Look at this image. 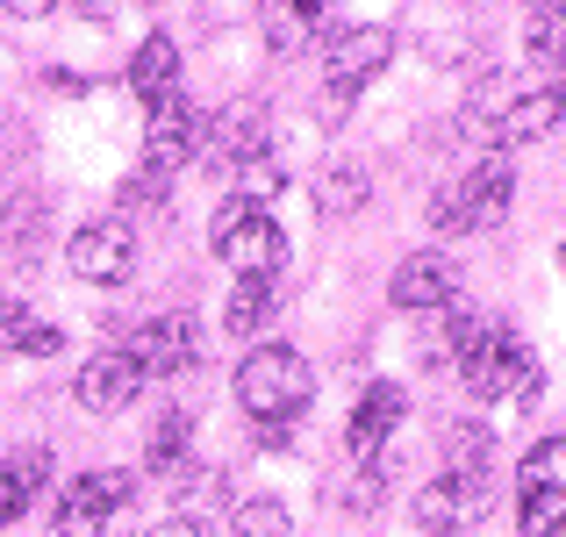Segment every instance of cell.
I'll return each instance as SVG.
<instances>
[{
  "instance_id": "34",
  "label": "cell",
  "mask_w": 566,
  "mask_h": 537,
  "mask_svg": "<svg viewBox=\"0 0 566 537\" xmlns=\"http://www.w3.org/2000/svg\"><path fill=\"white\" fill-rule=\"evenodd\" d=\"M57 0H8V14H22V22H36V14H51Z\"/></svg>"
},
{
  "instance_id": "21",
  "label": "cell",
  "mask_w": 566,
  "mask_h": 537,
  "mask_svg": "<svg viewBox=\"0 0 566 537\" xmlns=\"http://www.w3.org/2000/svg\"><path fill=\"white\" fill-rule=\"evenodd\" d=\"M524 51L538 57V65H566V0H538V8H531Z\"/></svg>"
},
{
  "instance_id": "5",
  "label": "cell",
  "mask_w": 566,
  "mask_h": 537,
  "mask_svg": "<svg viewBox=\"0 0 566 537\" xmlns=\"http://www.w3.org/2000/svg\"><path fill=\"white\" fill-rule=\"evenodd\" d=\"M201 129H208V115L193 108L187 94H172V101H158L151 108V123H144V172L151 179H166V172H180L193 151H201Z\"/></svg>"
},
{
  "instance_id": "6",
  "label": "cell",
  "mask_w": 566,
  "mask_h": 537,
  "mask_svg": "<svg viewBox=\"0 0 566 537\" xmlns=\"http://www.w3.org/2000/svg\"><path fill=\"white\" fill-rule=\"evenodd\" d=\"M481 509H488V481L481 473H444V481H430V487H416V530L423 537H452V530H467V524H481Z\"/></svg>"
},
{
  "instance_id": "20",
  "label": "cell",
  "mask_w": 566,
  "mask_h": 537,
  "mask_svg": "<svg viewBox=\"0 0 566 537\" xmlns=\"http://www.w3.org/2000/svg\"><path fill=\"white\" fill-rule=\"evenodd\" d=\"M366 193H374V179L352 166V158L323 166V179H316V208H323V215H359V208H366Z\"/></svg>"
},
{
  "instance_id": "27",
  "label": "cell",
  "mask_w": 566,
  "mask_h": 537,
  "mask_svg": "<svg viewBox=\"0 0 566 537\" xmlns=\"http://www.w3.org/2000/svg\"><path fill=\"white\" fill-rule=\"evenodd\" d=\"M524 487H553V495H566V438H538L524 452Z\"/></svg>"
},
{
  "instance_id": "23",
  "label": "cell",
  "mask_w": 566,
  "mask_h": 537,
  "mask_svg": "<svg viewBox=\"0 0 566 537\" xmlns=\"http://www.w3.org/2000/svg\"><path fill=\"white\" fill-rule=\"evenodd\" d=\"M230 530L237 537H287L294 524H287V502H273V495H244L230 509Z\"/></svg>"
},
{
  "instance_id": "16",
  "label": "cell",
  "mask_w": 566,
  "mask_h": 537,
  "mask_svg": "<svg viewBox=\"0 0 566 537\" xmlns=\"http://www.w3.org/2000/svg\"><path fill=\"white\" fill-rule=\"evenodd\" d=\"M323 22V0H259V36L273 57H294Z\"/></svg>"
},
{
  "instance_id": "33",
  "label": "cell",
  "mask_w": 566,
  "mask_h": 537,
  "mask_svg": "<svg viewBox=\"0 0 566 537\" xmlns=\"http://www.w3.org/2000/svg\"><path fill=\"white\" fill-rule=\"evenodd\" d=\"M144 537H201V524H187V516H166V524H151Z\"/></svg>"
},
{
  "instance_id": "11",
  "label": "cell",
  "mask_w": 566,
  "mask_h": 537,
  "mask_svg": "<svg viewBox=\"0 0 566 537\" xmlns=\"http://www.w3.org/2000/svg\"><path fill=\"white\" fill-rule=\"evenodd\" d=\"M201 151L216 166H244V158H265V101H230L222 115H208L201 129Z\"/></svg>"
},
{
  "instance_id": "35",
  "label": "cell",
  "mask_w": 566,
  "mask_h": 537,
  "mask_svg": "<svg viewBox=\"0 0 566 537\" xmlns=\"http://www.w3.org/2000/svg\"><path fill=\"white\" fill-rule=\"evenodd\" d=\"M72 8H80V14H101V8H108V0H72Z\"/></svg>"
},
{
  "instance_id": "8",
  "label": "cell",
  "mask_w": 566,
  "mask_h": 537,
  "mask_svg": "<svg viewBox=\"0 0 566 537\" xmlns=\"http://www.w3.org/2000/svg\"><path fill=\"white\" fill-rule=\"evenodd\" d=\"M129 265H137V236H129V222H86V230H72V273L94 280V287H123Z\"/></svg>"
},
{
  "instance_id": "24",
  "label": "cell",
  "mask_w": 566,
  "mask_h": 537,
  "mask_svg": "<svg viewBox=\"0 0 566 537\" xmlns=\"http://www.w3.org/2000/svg\"><path fill=\"white\" fill-rule=\"evenodd\" d=\"M488 452H495V430H488V423H467V415H459V423L444 430V459H452V473H481Z\"/></svg>"
},
{
  "instance_id": "2",
  "label": "cell",
  "mask_w": 566,
  "mask_h": 537,
  "mask_svg": "<svg viewBox=\"0 0 566 537\" xmlns=\"http://www.w3.org/2000/svg\"><path fill=\"white\" fill-rule=\"evenodd\" d=\"M237 401H244L251 423H302L308 401H316V372H308V358L294 345H259L244 351V366H237Z\"/></svg>"
},
{
  "instance_id": "36",
  "label": "cell",
  "mask_w": 566,
  "mask_h": 537,
  "mask_svg": "<svg viewBox=\"0 0 566 537\" xmlns=\"http://www.w3.org/2000/svg\"><path fill=\"white\" fill-rule=\"evenodd\" d=\"M0 14H8V0H0Z\"/></svg>"
},
{
  "instance_id": "7",
  "label": "cell",
  "mask_w": 566,
  "mask_h": 537,
  "mask_svg": "<svg viewBox=\"0 0 566 537\" xmlns=\"http://www.w3.org/2000/svg\"><path fill=\"white\" fill-rule=\"evenodd\" d=\"M401 415H409V394H401L395 380H374V387H366L359 409H352V423H345L352 466H380V459H387V438L401 430Z\"/></svg>"
},
{
  "instance_id": "25",
  "label": "cell",
  "mask_w": 566,
  "mask_h": 537,
  "mask_svg": "<svg viewBox=\"0 0 566 537\" xmlns=\"http://www.w3.org/2000/svg\"><path fill=\"white\" fill-rule=\"evenodd\" d=\"M524 537H566V495L553 487H524V516H516Z\"/></svg>"
},
{
  "instance_id": "10",
  "label": "cell",
  "mask_w": 566,
  "mask_h": 537,
  "mask_svg": "<svg viewBox=\"0 0 566 537\" xmlns=\"http://www.w3.org/2000/svg\"><path fill=\"white\" fill-rule=\"evenodd\" d=\"M387 294H395V308H416V316L452 308L459 302V265L444 259V251H409V259L395 265V280H387Z\"/></svg>"
},
{
  "instance_id": "30",
  "label": "cell",
  "mask_w": 566,
  "mask_h": 537,
  "mask_svg": "<svg viewBox=\"0 0 566 537\" xmlns=\"http://www.w3.org/2000/svg\"><path fill=\"white\" fill-rule=\"evenodd\" d=\"M352 108H359V86H323V123H352Z\"/></svg>"
},
{
  "instance_id": "18",
  "label": "cell",
  "mask_w": 566,
  "mask_h": 537,
  "mask_svg": "<svg viewBox=\"0 0 566 537\" xmlns=\"http://www.w3.org/2000/svg\"><path fill=\"white\" fill-rule=\"evenodd\" d=\"M0 351L51 358V351H65V330H57V323H43L29 302H0Z\"/></svg>"
},
{
  "instance_id": "17",
  "label": "cell",
  "mask_w": 566,
  "mask_h": 537,
  "mask_svg": "<svg viewBox=\"0 0 566 537\" xmlns=\"http://www.w3.org/2000/svg\"><path fill=\"white\" fill-rule=\"evenodd\" d=\"M108 495H101L94 473H72L65 495H57V516H51V537H101L108 530Z\"/></svg>"
},
{
  "instance_id": "4",
  "label": "cell",
  "mask_w": 566,
  "mask_h": 537,
  "mask_svg": "<svg viewBox=\"0 0 566 537\" xmlns=\"http://www.w3.org/2000/svg\"><path fill=\"white\" fill-rule=\"evenodd\" d=\"M208 244H216L222 265H237V280H273L287 265V230H280L273 208H251V201H222L216 222H208Z\"/></svg>"
},
{
  "instance_id": "12",
  "label": "cell",
  "mask_w": 566,
  "mask_h": 537,
  "mask_svg": "<svg viewBox=\"0 0 566 537\" xmlns=\"http://www.w3.org/2000/svg\"><path fill=\"white\" fill-rule=\"evenodd\" d=\"M395 57V36H387L380 22H366V29H337L331 43H323V72H331L337 86H366L374 72Z\"/></svg>"
},
{
  "instance_id": "32",
  "label": "cell",
  "mask_w": 566,
  "mask_h": 537,
  "mask_svg": "<svg viewBox=\"0 0 566 537\" xmlns=\"http://www.w3.org/2000/svg\"><path fill=\"white\" fill-rule=\"evenodd\" d=\"M251 430H259V452H287V444H294L287 423H251Z\"/></svg>"
},
{
  "instance_id": "1",
  "label": "cell",
  "mask_w": 566,
  "mask_h": 537,
  "mask_svg": "<svg viewBox=\"0 0 566 537\" xmlns=\"http://www.w3.org/2000/svg\"><path fill=\"white\" fill-rule=\"evenodd\" d=\"M510 201H516V166H510V151H488V158H473L467 172H452L438 193H430V230L481 236V230H495V222L510 215Z\"/></svg>"
},
{
  "instance_id": "19",
  "label": "cell",
  "mask_w": 566,
  "mask_h": 537,
  "mask_svg": "<svg viewBox=\"0 0 566 537\" xmlns=\"http://www.w3.org/2000/svg\"><path fill=\"white\" fill-rule=\"evenodd\" d=\"M273 280H237L230 287V302H222V330L230 337H259L265 330V316H273Z\"/></svg>"
},
{
  "instance_id": "13",
  "label": "cell",
  "mask_w": 566,
  "mask_h": 537,
  "mask_svg": "<svg viewBox=\"0 0 566 537\" xmlns=\"http://www.w3.org/2000/svg\"><path fill=\"white\" fill-rule=\"evenodd\" d=\"M137 394H144V372L129 366L123 351H94V358L80 366V401H86L94 415H115V409H129Z\"/></svg>"
},
{
  "instance_id": "28",
  "label": "cell",
  "mask_w": 566,
  "mask_h": 537,
  "mask_svg": "<svg viewBox=\"0 0 566 537\" xmlns=\"http://www.w3.org/2000/svg\"><path fill=\"white\" fill-rule=\"evenodd\" d=\"M0 473H8L22 495H36V487L51 481V444H22V452H14V466H0Z\"/></svg>"
},
{
  "instance_id": "9",
  "label": "cell",
  "mask_w": 566,
  "mask_h": 537,
  "mask_svg": "<svg viewBox=\"0 0 566 537\" xmlns=\"http://www.w3.org/2000/svg\"><path fill=\"white\" fill-rule=\"evenodd\" d=\"M123 358L144 372V380H166V372H187L193 366V316H151L129 330Z\"/></svg>"
},
{
  "instance_id": "14",
  "label": "cell",
  "mask_w": 566,
  "mask_h": 537,
  "mask_svg": "<svg viewBox=\"0 0 566 537\" xmlns=\"http://www.w3.org/2000/svg\"><path fill=\"white\" fill-rule=\"evenodd\" d=\"M559 115H566L559 86L510 94V101H502V115H495V144H538V137H553V129H559Z\"/></svg>"
},
{
  "instance_id": "26",
  "label": "cell",
  "mask_w": 566,
  "mask_h": 537,
  "mask_svg": "<svg viewBox=\"0 0 566 537\" xmlns=\"http://www.w3.org/2000/svg\"><path fill=\"white\" fill-rule=\"evenodd\" d=\"M280 193H287V172H280L273 158H244V166H237V201H251V208H273Z\"/></svg>"
},
{
  "instance_id": "22",
  "label": "cell",
  "mask_w": 566,
  "mask_h": 537,
  "mask_svg": "<svg viewBox=\"0 0 566 537\" xmlns=\"http://www.w3.org/2000/svg\"><path fill=\"white\" fill-rule=\"evenodd\" d=\"M187 444H193V415L187 409H166L158 415V430H151V473H180L187 466Z\"/></svg>"
},
{
  "instance_id": "31",
  "label": "cell",
  "mask_w": 566,
  "mask_h": 537,
  "mask_svg": "<svg viewBox=\"0 0 566 537\" xmlns=\"http://www.w3.org/2000/svg\"><path fill=\"white\" fill-rule=\"evenodd\" d=\"M22 509H29V495H22V487L8 481V473H0V530H8V524H14Z\"/></svg>"
},
{
  "instance_id": "29",
  "label": "cell",
  "mask_w": 566,
  "mask_h": 537,
  "mask_svg": "<svg viewBox=\"0 0 566 537\" xmlns=\"http://www.w3.org/2000/svg\"><path fill=\"white\" fill-rule=\"evenodd\" d=\"M345 509H352V516H374V509H380V473H374V466H359V473H352Z\"/></svg>"
},
{
  "instance_id": "15",
  "label": "cell",
  "mask_w": 566,
  "mask_h": 537,
  "mask_svg": "<svg viewBox=\"0 0 566 537\" xmlns=\"http://www.w3.org/2000/svg\"><path fill=\"white\" fill-rule=\"evenodd\" d=\"M129 94H137L144 108H158V101L180 94V51H172L166 29H151V36L137 43V57H129Z\"/></svg>"
},
{
  "instance_id": "3",
  "label": "cell",
  "mask_w": 566,
  "mask_h": 537,
  "mask_svg": "<svg viewBox=\"0 0 566 537\" xmlns=\"http://www.w3.org/2000/svg\"><path fill=\"white\" fill-rule=\"evenodd\" d=\"M459 380H467L473 401H524V409H531V401L545 394V366L516 345V330H502V323H488V330L467 345Z\"/></svg>"
}]
</instances>
